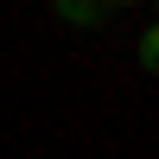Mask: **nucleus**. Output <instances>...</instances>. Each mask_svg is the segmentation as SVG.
Here are the masks:
<instances>
[{
	"label": "nucleus",
	"mask_w": 159,
	"mask_h": 159,
	"mask_svg": "<svg viewBox=\"0 0 159 159\" xmlns=\"http://www.w3.org/2000/svg\"><path fill=\"white\" fill-rule=\"evenodd\" d=\"M57 19L64 25H102L108 7H102V0H57Z\"/></svg>",
	"instance_id": "nucleus-1"
},
{
	"label": "nucleus",
	"mask_w": 159,
	"mask_h": 159,
	"mask_svg": "<svg viewBox=\"0 0 159 159\" xmlns=\"http://www.w3.org/2000/svg\"><path fill=\"white\" fill-rule=\"evenodd\" d=\"M134 57H140V70H153V76H159V19L140 32V51H134Z\"/></svg>",
	"instance_id": "nucleus-2"
}]
</instances>
